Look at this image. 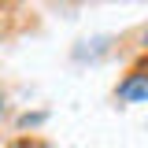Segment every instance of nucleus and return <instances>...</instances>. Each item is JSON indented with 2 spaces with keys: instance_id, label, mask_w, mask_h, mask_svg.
I'll list each match as a JSON object with an SVG mask.
<instances>
[{
  "instance_id": "nucleus-1",
  "label": "nucleus",
  "mask_w": 148,
  "mask_h": 148,
  "mask_svg": "<svg viewBox=\"0 0 148 148\" xmlns=\"http://www.w3.org/2000/svg\"><path fill=\"white\" fill-rule=\"evenodd\" d=\"M119 96H122V100H148V82H145V74H133L126 85H119Z\"/></svg>"
},
{
  "instance_id": "nucleus-2",
  "label": "nucleus",
  "mask_w": 148,
  "mask_h": 148,
  "mask_svg": "<svg viewBox=\"0 0 148 148\" xmlns=\"http://www.w3.org/2000/svg\"><path fill=\"white\" fill-rule=\"evenodd\" d=\"M0 111H4V100H0Z\"/></svg>"
}]
</instances>
